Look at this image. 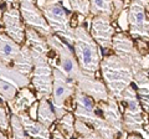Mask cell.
I'll return each instance as SVG.
<instances>
[{"label": "cell", "mask_w": 149, "mask_h": 139, "mask_svg": "<svg viewBox=\"0 0 149 139\" xmlns=\"http://www.w3.org/2000/svg\"><path fill=\"white\" fill-rule=\"evenodd\" d=\"M41 13L47 21L52 32H56L67 41V44H73V27L70 25V17L65 11L60 0H46L40 8Z\"/></svg>", "instance_id": "8"}, {"label": "cell", "mask_w": 149, "mask_h": 139, "mask_svg": "<svg viewBox=\"0 0 149 139\" xmlns=\"http://www.w3.org/2000/svg\"><path fill=\"white\" fill-rule=\"evenodd\" d=\"M9 123H10L11 133H13L14 138H29V136H27L26 132L24 131V127H22L21 120L17 114L13 113L11 117L9 118Z\"/></svg>", "instance_id": "25"}, {"label": "cell", "mask_w": 149, "mask_h": 139, "mask_svg": "<svg viewBox=\"0 0 149 139\" xmlns=\"http://www.w3.org/2000/svg\"><path fill=\"white\" fill-rule=\"evenodd\" d=\"M30 85V78L8 63L0 61V96L4 102H11L16 92Z\"/></svg>", "instance_id": "10"}, {"label": "cell", "mask_w": 149, "mask_h": 139, "mask_svg": "<svg viewBox=\"0 0 149 139\" xmlns=\"http://www.w3.org/2000/svg\"><path fill=\"white\" fill-rule=\"evenodd\" d=\"M119 102L125 106L122 114L123 131L125 133H139L143 138L148 139V131H144L143 128L144 122L147 123V120L143 118V108L139 103L136 88L132 85L124 88Z\"/></svg>", "instance_id": "6"}, {"label": "cell", "mask_w": 149, "mask_h": 139, "mask_svg": "<svg viewBox=\"0 0 149 139\" xmlns=\"http://www.w3.org/2000/svg\"><path fill=\"white\" fill-rule=\"evenodd\" d=\"M46 42H47L49 47L54 50L58 56V63H55V66L58 67L68 78H71L76 83V90L90 96L96 102L106 101L108 98L109 93L104 83L96 80L95 77L85 75L81 71L77 60L74 57V54L67 44H65L62 40H60L58 36L52 34L46 38Z\"/></svg>", "instance_id": "1"}, {"label": "cell", "mask_w": 149, "mask_h": 139, "mask_svg": "<svg viewBox=\"0 0 149 139\" xmlns=\"http://www.w3.org/2000/svg\"><path fill=\"white\" fill-rule=\"evenodd\" d=\"M100 70L108 93L119 102L124 88L133 83L132 70L116 55H109L101 58Z\"/></svg>", "instance_id": "3"}, {"label": "cell", "mask_w": 149, "mask_h": 139, "mask_svg": "<svg viewBox=\"0 0 149 139\" xmlns=\"http://www.w3.org/2000/svg\"><path fill=\"white\" fill-rule=\"evenodd\" d=\"M111 49H113L116 56L128 65L133 73L141 70H148V54H146V56L142 55L133 40L123 32L113 35Z\"/></svg>", "instance_id": "7"}, {"label": "cell", "mask_w": 149, "mask_h": 139, "mask_svg": "<svg viewBox=\"0 0 149 139\" xmlns=\"http://www.w3.org/2000/svg\"><path fill=\"white\" fill-rule=\"evenodd\" d=\"M9 115H8V109L4 104L0 103V132H6L9 131L10 123H9Z\"/></svg>", "instance_id": "27"}, {"label": "cell", "mask_w": 149, "mask_h": 139, "mask_svg": "<svg viewBox=\"0 0 149 139\" xmlns=\"http://www.w3.org/2000/svg\"><path fill=\"white\" fill-rule=\"evenodd\" d=\"M26 45L30 47L34 67H32L30 82L36 90V98L50 99L52 90V66L47 57L49 45L42 35H40L35 29H25Z\"/></svg>", "instance_id": "2"}, {"label": "cell", "mask_w": 149, "mask_h": 139, "mask_svg": "<svg viewBox=\"0 0 149 139\" xmlns=\"http://www.w3.org/2000/svg\"><path fill=\"white\" fill-rule=\"evenodd\" d=\"M73 96H74V104H76V107H74V117L92 126V128L100 134L101 138L111 139L118 136L119 133L113 127H111L103 118H101L96 114L95 103H93V99L90 96H87L86 93H83V92L78 90L74 91Z\"/></svg>", "instance_id": "5"}, {"label": "cell", "mask_w": 149, "mask_h": 139, "mask_svg": "<svg viewBox=\"0 0 149 139\" xmlns=\"http://www.w3.org/2000/svg\"><path fill=\"white\" fill-rule=\"evenodd\" d=\"M19 4H20L19 11H20L21 19L27 26L35 29L44 38H47L49 35L52 34L47 21L45 20L40 8L36 5L34 0H19Z\"/></svg>", "instance_id": "12"}, {"label": "cell", "mask_w": 149, "mask_h": 139, "mask_svg": "<svg viewBox=\"0 0 149 139\" xmlns=\"http://www.w3.org/2000/svg\"><path fill=\"white\" fill-rule=\"evenodd\" d=\"M133 83L136 85V92L144 112L148 113L149 109V81H148V70H141L133 73Z\"/></svg>", "instance_id": "16"}, {"label": "cell", "mask_w": 149, "mask_h": 139, "mask_svg": "<svg viewBox=\"0 0 149 139\" xmlns=\"http://www.w3.org/2000/svg\"><path fill=\"white\" fill-rule=\"evenodd\" d=\"M111 21V17L106 15H93V19L91 20L90 35L101 47L106 50L112 47V39L116 34V30L112 26Z\"/></svg>", "instance_id": "13"}, {"label": "cell", "mask_w": 149, "mask_h": 139, "mask_svg": "<svg viewBox=\"0 0 149 139\" xmlns=\"http://www.w3.org/2000/svg\"><path fill=\"white\" fill-rule=\"evenodd\" d=\"M118 24L120 26V29L122 30H128V20H127V10H124L122 9L120 10V15L118 17Z\"/></svg>", "instance_id": "28"}, {"label": "cell", "mask_w": 149, "mask_h": 139, "mask_svg": "<svg viewBox=\"0 0 149 139\" xmlns=\"http://www.w3.org/2000/svg\"><path fill=\"white\" fill-rule=\"evenodd\" d=\"M0 138H4V139H5L6 136H5V134H3V133H0Z\"/></svg>", "instance_id": "32"}, {"label": "cell", "mask_w": 149, "mask_h": 139, "mask_svg": "<svg viewBox=\"0 0 149 139\" xmlns=\"http://www.w3.org/2000/svg\"><path fill=\"white\" fill-rule=\"evenodd\" d=\"M97 103H98V108L102 111V113L104 115L106 122L111 127H113L119 134L125 137V132L123 131V124H122V112L119 109L118 101L113 96L109 95L106 101H100Z\"/></svg>", "instance_id": "15"}, {"label": "cell", "mask_w": 149, "mask_h": 139, "mask_svg": "<svg viewBox=\"0 0 149 139\" xmlns=\"http://www.w3.org/2000/svg\"><path fill=\"white\" fill-rule=\"evenodd\" d=\"M70 9L77 11L82 17H87L90 14V1L88 0H67Z\"/></svg>", "instance_id": "26"}, {"label": "cell", "mask_w": 149, "mask_h": 139, "mask_svg": "<svg viewBox=\"0 0 149 139\" xmlns=\"http://www.w3.org/2000/svg\"><path fill=\"white\" fill-rule=\"evenodd\" d=\"M51 137H54V138H61L63 139L65 136H63V133H61V131H60V128L57 127V129H55V131L52 132V134H51Z\"/></svg>", "instance_id": "30"}, {"label": "cell", "mask_w": 149, "mask_h": 139, "mask_svg": "<svg viewBox=\"0 0 149 139\" xmlns=\"http://www.w3.org/2000/svg\"><path fill=\"white\" fill-rule=\"evenodd\" d=\"M148 0H132L127 10L128 30L132 38L143 39L147 41L149 38L148 22Z\"/></svg>", "instance_id": "11"}, {"label": "cell", "mask_w": 149, "mask_h": 139, "mask_svg": "<svg viewBox=\"0 0 149 139\" xmlns=\"http://www.w3.org/2000/svg\"><path fill=\"white\" fill-rule=\"evenodd\" d=\"M60 119L58 128L62 131L65 138H72L74 134V117L71 113H65Z\"/></svg>", "instance_id": "23"}, {"label": "cell", "mask_w": 149, "mask_h": 139, "mask_svg": "<svg viewBox=\"0 0 149 139\" xmlns=\"http://www.w3.org/2000/svg\"><path fill=\"white\" fill-rule=\"evenodd\" d=\"M74 132L78 133L82 138H88V139H100L101 136L97 133L95 129L88 127L86 122L81 119H74Z\"/></svg>", "instance_id": "24"}, {"label": "cell", "mask_w": 149, "mask_h": 139, "mask_svg": "<svg viewBox=\"0 0 149 139\" xmlns=\"http://www.w3.org/2000/svg\"><path fill=\"white\" fill-rule=\"evenodd\" d=\"M3 15V11H1V8H0V16Z\"/></svg>", "instance_id": "33"}, {"label": "cell", "mask_w": 149, "mask_h": 139, "mask_svg": "<svg viewBox=\"0 0 149 139\" xmlns=\"http://www.w3.org/2000/svg\"><path fill=\"white\" fill-rule=\"evenodd\" d=\"M19 118L21 120V124L24 127V131L29 136V138H50L51 132L47 127H45L44 124L40 122H36L35 119H32L29 113L21 112L19 113Z\"/></svg>", "instance_id": "17"}, {"label": "cell", "mask_w": 149, "mask_h": 139, "mask_svg": "<svg viewBox=\"0 0 149 139\" xmlns=\"http://www.w3.org/2000/svg\"><path fill=\"white\" fill-rule=\"evenodd\" d=\"M88 1H90V13L92 15L112 16L113 0H88Z\"/></svg>", "instance_id": "22"}, {"label": "cell", "mask_w": 149, "mask_h": 139, "mask_svg": "<svg viewBox=\"0 0 149 139\" xmlns=\"http://www.w3.org/2000/svg\"><path fill=\"white\" fill-rule=\"evenodd\" d=\"M36 96L32 93V92L26 87H22V88L19 90V92H16L15 97L13 98L11 102H9V106L11 108V112L19 114L21 112H26L27 109L31 107L32 103L36 102Z\"/></svg>", "instance_id": "18"}, {"label": "cell", "mask_w": 149, "mask_h": 139, "mask_svg": "<svg viewBox=\"0 0 149 139\" xmlns=\"http://www.w3.org/2000/svg\"><path fill=\"white\" fill-rule=\"evenodd\" d=\"M20 44L14 41L5 34H0V61L10 65L20 51Z\"/></svg>", "instance_id": "20"}, {"label": "cell", "mask_w": 149, "mask_h": 139, "mask_svg": "<svg viewBox=\"0 0 149 139\" xmlns=\"http://www.w3.org/2000/svg\"><path fill=\"white\" fill-rule=\"evenodd\" d=\"M3 24L5 32L9 38H11L17 44H22L25 40V26L21 21L20 11L15 8H8L3 13Z\"/></svg>", "instance_id": "14"}, {"label": "cell", "mask_w": 149, "mask_h": 139, "mask_svg": "<svg viewBox=\"0 0 149 139\" xmlns=\"http://www.w3.org/2000/svg\"><path fill=\"white\" fill-rule=\"evenodd\" d=\"M73 47L74 55L81 71L90 77H95L100 70L101 54L97 42L92 39L86 27L78 25L73 29Z\"/></svg>", "instance_id": "4"}, {"label": "cell", "mask_w": 149, "mask_h": 139, "mask_svg": "<svg viewBox=\"0 0 149 139\" xmlns=\"http://www.w3.org/2000/svg\"><path fill=\"white\" fill-rule=\"evenodd\" d=\"M74 91L76 83L68 78L58 67H52V90L50 98L57 119L66 113V101L73 96Z\"/></svg>", "instance_id": "9"}, {"label": "cell", "mask_w": 149, "mask_h": 139, "mask_svg": "<svg viewBox=\"0 0 149 139\" xmlns=\"http://www.w3.org/2000/svg\"><path fill=\"white\" fill-rule=\"evenodd\" d=\"M11 63L20 73L30 78L32 67H34V61H32V55H31L30 47L26 44L20 47V51L17 52L16 57L13 60Z\"/></svg>", "instance_id": "19"}, {"label": "cell", "mask_w": 149, "mask_h": 139, "mask_svg": "<svg viewBox=\"0 0 149 139\" xmlns=\"http://www.w3.org/2000/svg\"><path fill=\"white\" fill-rule=\"evenodd\" d=\"M5 1V4L8 5V8H11V4L15 3V0H4Z\"/></svg>", "instance_id": "31"}, {"label": "cell", "mask_w": 149, "mask_h": 139, "mask_svg": "<svg viewBox=\"0 0 149 139\" xmlns=\"http://www.w3.org/2000/svg\"><path fill=\"white\" fill-rule=\"evenodd\" d=\"M36 119L37 122H40L41 124H44L45 127L50 128L55 123L56 114L54 112L52 106L50 104L49 99L41 98L40 102L37 103V113H36Z\"/></svg>", "instance_id": "21"}, {"label": "cell", "mask_w": 149, "mask_h": 139, "mask_svg": "<svg viewBox=\"0 0 149 139\" xmlns=\"http://www.w3.org/2000/svg\"><path fill=\"white\" fill-rule=\"evenodd\" d=\"M36 113H37V102H35V103H32L31 104V107H30V117L32 119H36Z\"/></svg>", "instance_id": "29"}]
</instances>
